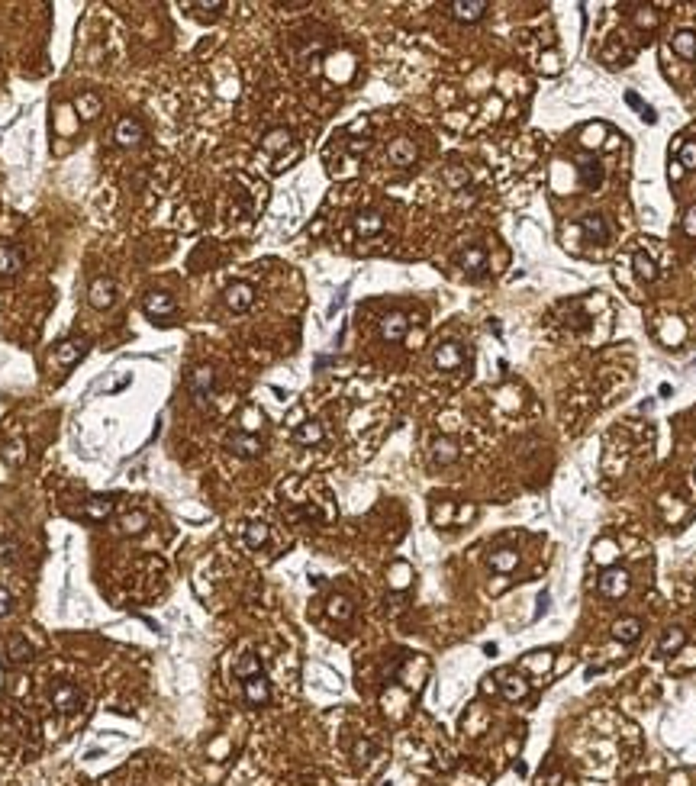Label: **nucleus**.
I'll return each mask as SVG.
<instances>
[{
    "instance_id": "2",
    "label": "nucleus",
    "mask_w": 696,
    "mask_h": 786,
    "mask_svg": "<svg viewBox=\"0 0 696 786\" xmlns=\"http://www.w3.org/2000/svg\"><path fill=\"white\" fill-rule=\"evenodd\" d=\"M226 306L232 313H245V310H252V303H255V287L252 284H245V281H235V284L226 287Z\"/></svg>"
},
{
    "instance_id": "4",
    "label": "nucleus",
    "mask_w": 696,
    "mask_h": 786,
    "mask_svg": "<svg viewBox=\"0 0 696 786\" xmlns=\"http://www.w3.org/2000/svg\"><path fill=\"white\" fill-rule=\"evenodd\" d=\"M213 380H216L213 368H207V364H203V368H193L191 374H187V387H191L193 400H197V403L207 400V396H210V390H213Z\"/></svg>"
},
{
    "instance_id": "6",
    "label": "nucleus",
    "mask_w": 696,
    "mask_h": 786,
    "mask_svg": "<svg viewBox=\"0 0 696 786\" xmlns=\"http://www.w3.org/2000/svg\"><path fill=\"white\" fill-rule=\"evenodd\" d=\"M406 332H410V319H406V313H387V316L380 319V339H384V342H400V339H406Z\"/></svg>"
},
{
    "instance_id": "23",
    "label": "nucleus",
    "mask_w": 696,
    "mask_h": 786,
    "mask_svg": "<svg viewBox=\"0 0 696 786\" xmlns=\"http://www.w3.org/2000/svg\"><path fill=\"white\" fill-rule=\"evenodd\" d=\"M674 52H677L680 59H696V33H690V29H680L677 36H674Z\"/></svg>"
},
{
    "instance_id": "40",
    "label": "nucleus",
    "mask_w": 696,
    "mask_h": 786,
    "mask_svg": "<svg viewBox=\"0 0 696 786\" xmlns=\"http://www.w3.org/2000/svg\"><path fill=\"white\" fill-rule=\"evenodd\" d=\"M445 177H448V184H452V187H458V184H464V181H468V175H464V171H454V168H448V175H445Z\"/></svg>"
},
{
    "instance_id": "21",
    "label": "nucleus",
    "mask_w": 696,
    "mask_h": 786,
    "mask_svg": "<svg viewBox=\"0 0 696 786\" xmlns=\"http://www.w3.org/2000/svg\"><path fill=\"white\" fill-rule=\"evenodd\" d=\"M326 438V432H323V426L319 422H303V426L294 429V442L297 445H319Z\"/></svg>"
},
{
    "instance_id": "12",
    "label": "nucleus",
    "mask_w": 696,
    "mask_h": 786,
    "mask_svg": "<svg viewBox=\"0 0 696 786\" xmlns=\"http://www.w3.org/2000/svg\"><path fill=\"white\" fill-rule=\"evenodd\" d=\"M242 690H245V703H249V706H265V703L271 699V690H268V680H265V674L242 680Z\"/></svg>"
},
{
    "instance_id": "38",
    "label": "nucleus",
    "mask_w": 696,
    "mask_h": 786,
    "mask_svg": "<svg viewBox=\"0 0 696 786\" xmlns=\"http://www.w3.org/2000/svg\"><path fill=\"white\" fill-rule=\"evenodd\" d=\"M683 232H687L690 239H696V203L687 207V213H683Z\"/></svg>"
},
{
    "instance_id": "10",
    "label": "nucleus",
    "mask_w": 696,
    "mask_h": 786,
    "mask_svg": "<svg viewBox=\"0 0 696 786\" xmlns=\"http://www.w3.org/2000/svg\"><path fill=\"white\" fill-rule=\"evenodd\" d=\"M387 158H390V165L397 168H406L416 161V142H410V139H394V142L387 145Z\"/></svg>"
},
{
    "instance_id": "35",
    "label": "nucleus",
    "mask_w": 696,
    "mask_h": 786,
    "mask_svg": "<svg viewBox=\"0 0 696 786\" xmlns=\"http://www.w3.org/2000/svg\"><path fill=\"white\" fill-rule=\"evenodd\" d=\"M29 658H33V648L23 638H13L10 642V661H29Z\"/></svg>"
},
{
    "instance_id": "26",
    "label": "nucleus",
    "mask_w": 696,
    "mask_h": 786,
    "mask_svg": "<svg viewBox=\"0 0 696 786\" xmlns=\"http://www.w3.org/2000/svg\"><path fill=\"white\" fill-rule=\"evenodd\" d=\"M516 564H519V551H512V548H503V551L490 554V568L500 570V574H510Z\"/></svg>"
},
{
    "instance_id": "25",
    "label": "nucleus",
    "mask_w": 696,
    "mask_h": 786,
    "mask_svg": "<svg viewBox=\"0 0 696 786\" xmlns=\"http://www.w3.org/2000/svg\"><path fill=\"white\" fill-rule=\"evenodd\" d=\"M632 268H635L638 281H654V277H658V265L648 258V251H635V255H632Z\"/></svg>"
},
{
    "instance_id": "42",
    "label": "nucleus",
    "mask_w": 696,
    "mask_h": 786,
    "mask_svg": "<svg viewBox=\"0 0 696 786\" xmlns=\"http://www.w3.org/2000/svg\"><path fill=\"white\" fill-rule=\"evenodd\" d=\"M7 609H10V593L7 590H0V616H3Z\"/></svg>"
},
{
    "instance_id": "29",
    "label": "nucleus",
    "mask_w": 696,
    "mask_h": 786,
    "mask_svg": "<svg viewBox=\"0 0 696 786\" xmlns=\"http://www.w3.org/2000/svg\"><path fill=\"white\" fill-rule=\"evenodd\" d=\"M84 348H87L84 339H71V342H61V345H59V361H61V364H71V361H77L81 355H84Z\"/></svg>"
},
{
    "instance_id": "28",
    "label": "nucleus",
    "mask_w": 696,
    "mask_h": 786,
    "mask_svg": "<svg viewBox=\"0 0 696 786\" xmlns=\"http://www.w3.org/2000/svg\"><path fill=\"white\" fill-rule=\"evenodd\" d=\"M287 145H290V133H287V129H271V133H265V139H261V149L265 151H284Z\"/></svg>"
},
{
    "instance_id": "27",
    "label": "nucleus",
    "mask_w": 696,
    "mask_h": 786,
    "mask_svg": "<svg viewBox=\"0 0 696 786\" xmlns=\"http://www.w3.org/2000/svg\"><path fill=\"white\" fill-rule=\"evenodd\" d=\"M432 458H436V464H452V461L458 458V445H454L452 438H438V442L432 445Z\"/></svg>"
},
{
    "instance_id": "20",
    "label": "nucleus",
    "mask_w": 696,
    "mask_h": 786,
    "mask_svg": "<svg viewBox=\"0 0 696 786\" xmlns=\"http://www.w3.org/2000/svg\"><path fill=\"white\" fill-rule=\"evenodd\" d=\"M458 265H461L464 271H471V274H477V271L487 268V251L477 249V245H474V249H464L461 255H458Z\"/></svg>"
},
{
    "instance_id": "32",
    "label": "nucleus",
    "mask_w": 696,
    "mask_h": 786,
    "mask_svg": "<svg viewBox=\"0 0 696 786\" xmlns=\"http://www.w3.org/2000/svg\"><path fill=\"white\" fill-rule=\"evenodd\" d=\"M101 113V101H97V94H81L77 97V117L81 119H94Z\"/></svg>"
},
{
    "instance_id": "13",
    "label": "nucleus",
    "mask_w": 696,
    "mask_h": 786,
    "mask_svg": "<svg viewBox=\"0 0 696 786\" xmlns=\"http://www.w3.org/2000/svg\"><path fill=\"white\" fill-rule=\"evenodd\" d=\"M461 361H464V352L458 342H445L436 348V368L454 371V368H461Z\"/></svg>"
},
{
    "instance_id": "31",
    "label": "nucleus",
    "mask_w": 696,
    "mask_h": 786,
    "mask_svg": "<svg viewBox=\"0 0 696 786\" xmlns=\"http://www.w3.org/2000/svg\"><path fill=\"white\" fill-rule=\"evenodd\" d=\"M184 10H191V17L210 20V17H216L219 10H226V3H223V0H213V3H207V0H203V3H184Z\"/></svg>"
},
{
    "instance_id": "33",
    "label": "nucleus",
    "mask_w": 696,
    "mask_h": 786,
    "mask_svg": "<svg viewBox=\"0 0 696 786\" xmlns=\"http://www.w3.org/2000/svg\"><path fill=\"white\" fill-rule=\"evenodd\" d=\"M235 674H239V680L258 677V674H261L258 658H255V654H242V658H239V664H235Z\"/></svg>"
},
{
    "instance_id": "37",
    "label": "nucleus",
    "mask_w": 696,
    "mask_h": 786,
    "mask_svg": "<svg viewBox=\"0 0 696 786\" xmlns=\"http://www.w3.org/2000/svg\"><path fill=\"white\" fill-rule=\"evenodd\" d=\"M329 612H332L336 619H348V616H352V606H348L345 596H336V600L329 602Z\"/></svg>"
},
{
    "instance_id": "3",
    "label": "nucleus",
    "mask_w": 696,
    "mask_h": 786,
    "mask_svg": "<svg viewBox=\"0 0 696 786\" xmlns=\"http://www.w3.org/2000/svg\"><path fill=\"white\" fill-rule=\"evenodd\" d=\"M226 448L239 458H258L261 454V438L252 432H232L226 435Z\"/></svg>"
},
{
    "instance_id": "19",
    "label": "nucleus",
    "mask_w": 696,
    "mask_h": 786,
    "mask_svg": "<svg viewBox=\"0 0 696 786\" xmlns=\"http://www.w3.org/2000/svg\"><path fill=\"white\" fill-rule=\"evenodd\" d=\"M577 175H580V184L587 187V191H593V187L603 184V168H600V161H593V158H584V161H580Z\"/></svg>"
},
{
    "instance_id": "43",
    "label": "nucleus",
    "mask_w": 696,
    "mask_h": 786,
    "mask_svg": "<svg viewBox=\"0 0 696 786\" xmlns=\"http://www.w3.org/2000/svg\"><path fill=\"white\" fill-rule=\"evenodd\" d=\"M680 171H683V168H680V161H677V165H671V181H677Z\"/></svg>"
},
{
    "instance_id": "7",
    "label": "nucleus",
    "mask_w": 696,
    "mask_h": 786,
    "mask_svg": "<svg viewBox=\"0 0 696 786\" xmlns=\"http://www.w3.org/2000/svg\"><path fill=\"white\" fill-rule=\"evenodd\" d=\"M142 306H145V313H149V316L168 319L171 313H175V297H171V293H165V290H151V293H145Z\"/></svg>"
},
{
    "instance_id": "5",
    "label": "nucleus",
    "mask_w": 696,
    "mask_h": 786,
    "mask_svg": "<svg viewBox=\"0 0 696 786\" xmlns=\"http://www.w3.org/2000/svg\"><path fill=\"white\" fill-rule=\"evenodd\" d=\"M448 10H452V17L461 20V23H477L487 10H490V3H487V0H452Z\"/></svg>"
},
{
    "instance_id": "14",
    "label": "nucleus",
    "mask_w": 696,
    "mask_h": 786,
    "mask_svg": "<svg viewBox=\"0 0 696 786\" xmlns=\"http://www.w3.org/2000/svg\"><path fill=\"white\" fill-rule=\"evenodd\" d=\"M500 693L510 699V703H519V699H526L528 696V683L522 677H516V674H510V670H500Z\"/></svg>"
},
{
    "instance_id": "30",
    "label": "nucleus",
    "mask_w": 696,
    "mask_h": 786,
    "mask_svg": "<svg viewBox=\"0 0 696 786\" xmlns=\"http://www.w3.org/2000/svg\"><path fill=\"white\" fill-rule=\"evenodd\" d=\"M265 542H268V526L265 522H249L245 526V544L249 548H261Z\"/></svg>"
},
{
    "instance_id": "15",
    "label": "nucleus",
    "mask_w": 696,
    "mask_h": 786,
    "mask_svg": "<svg viewBox=\"0 0 696 786\" xmlns=\"http://www.w3.org/2000/svg\"><path fill=\"white\" fill-rule=\"evenodd\" d=\"M612 638L622 644H632L642 638V619H635V616H625V619H616L612 622Z\"/></svg>"
},
{
    "instance_id": "17",
    "label": "nucleus",
    "mask_w": 696,
    "mask_h": 786,
    "mask_svg": "<svg viewBox=\"0 0 696 786\" xmlns=\"http://www.w3.org/2000/svg\"><path fill=\"white\" fill-rule=\"evenodd\" d=\"M23 251L10 242H0V274H17L23 268Z\"/></svg>"
},
{
    "instance_id": "18",
    "label": "nucleus",
    "mask_w": 696,
    "mask_h": 786,
    "mask_svg": "<svg viewBox=\"0 0 696 786\" xmlns=\"http://www.w3.org/2000/svg\"><path fill=\"white\" fill-rule=\"evenodd\" d=\"M683 644H687V632L674 625V628H667V632L661 635V642H658V654H664V658H667V654H677Z\"/></svg>"
},
{
    "instance_id": "41",
    "label": "nucleus",
    "mask_w": 696,
    "mask_h": 786,
    "mask_svg": "<svg viewBox=\"0 0 696 786\" xmlns=\"http://www.w3.org/2000/svg\"><path fill=\"white\" fill-rule=\"evenodd\" d=\"M625 101H629V107H635V110H642V117H645V103H642V97H638V94H625Z\"/></svg>"
},
{
    "instance_id": "1",
    "label": "nucleus",
    "mask_w": 696,
    "mask_h": 786,
    "mask_svg": "<svg viewBox=\"0 0 696 786\" xmlns=\"http://www.w3.org/2000/svg\"><path fill=\"white\" fill-rule=\"evenodd\" d=\"M629 570L625 568H609L600 574V580H596V590H600V596H606V600H619V596L629 593Z\"/></svg>"
},
{
    "instance_id": "34",
    "label": "nucleus",
    "mask_w": 696,
    "mask_h": 786,
    "mask_svg": "<svg viewBox=\"0 0 696 786\" xmlns=\"http://www.w3.org/2000/svg\"><path fill=\"white\" fill-rule=\"evenodd\" d=\"M110 510H113V500H110V496H94V500L87 503V516H94V519H107Z\"/></svg>"
},
{
    "instance_id": "36",
    "label": "nucleus",
    "mask_w": 696,
    "mask_h": 786,
    "mask_svg": "<svg viewBox=\"0 0 696 786\" xmlns=\"http://www.w3.org/2000/svg\"><path fill=\"white\" fill-rule=\"evenodd\" d=\"M680 168L683 171H696V142H683V149H680Z\"/></svg>"
},
{
    "instance_id": "22",
    "label": "nucleus",
    "mask_w": 696,
    "mask_h": 786,
    "mask_svg": "<svg viewBox=\"0 0 696 786\" xmlns=\"http://www.w3.org/2000/svg\"><path fill=\"white\" fill-rule=\"evenodd\" d=\"M584 232H587L590 242H609V226H606L603 216H584Z\"/></svg>"
},
{
    "instance_id": "8",
    "label": "nucleus",
    "mask_w": 696,
    "mask_h": 786,
    "mask_svg": "<svg viewBox=\"0 0 696 786\" xmlns=\"http://www.w3.org/2000/svg\"><path fill=\"white\" fill-rule=\"evenodd\" d=\"M87 297H91V306L107 310V306H113V300H117V284H113L110 277H97V281L91 284V290H87Z\"/></svg>"
},
{
    "instance_id": "24",
    "label": "nucleus",
    "mask_w": 696,
    "mask_h": 786,
    "mask_svg": "<svg viewBox=\"0 0 696 786\" xmlns=\"http://www.w3.org/2000/svg\"><path fill=\"white\" fill-rule=\"evenodd\" d=\"M145 526H149V516L142 510H133L126 516H119V532H126V535H139Z\"/></svg>"
},
{
    "instance_id": "11",
    "label": "nucleus",
    "mask_w": 696,
    "mask_h": 786,
    "mask_svg": "<svg viewBox=\"0 0 696 786\" xmlns=\"http://www.w3.org/2000/svg\"><path fill=\"white\" fill-rule=\"evenodd\" d=\"M113 139H117V145H126V149H133V145L142 142V126L135 123L133 117H123L117 123V129H113Z\"/></svg>"
},
{
    "instance_id": "9",
    "label": "nucleus",
    "mask_w": 696,
    "mask_h": 786,
    "mask_svg": "<svg viewBox=\"0 0 696 786\" xmlns=\"http://www.w3.org/2000/svg\"><path fill=\"white\" fill-rule=\"evenodd\" d=\"M52 706H55V709L59 712H75L77 706H81V690H77V686H71V683H59L55 686V690H52Z\"/></svg>"
},
{
    "instance_id": "39",
    "label": "nucleus",
    "mask_w": 696,
    "mask_h": 786,
    "mask_svg": "<svg viewBox=\"0 0 696 786\" xmlns=\"http://www.w3.org/2000/svg\"><path fill=\"white\" fill-rule=\"evenodd\" d=\"M600 139H603V126H590L587 133H584V145H587V149H596Z\"/></svg>"
},
{
    "instance_id": "16",
    "label": "nucleus",
    "mask_w": 696,
    "mask_h": 786,
    "mask_svg": "<svg viewBox=\"0 0 696 786\" xmlns=\"http://www.w3.org/2000/svg\"><path fill=\"white\" fill-rule=\"evenodd\" d=\"M380 229H384V216H380L378 209H364V213L355 216V232L364 235V239H368V235H378Z\"/></svg>"
}]
</instances>
